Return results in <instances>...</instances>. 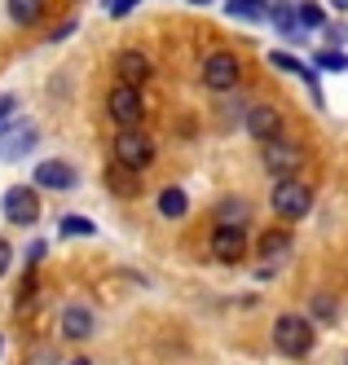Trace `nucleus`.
Here are the masks:
<instances>
[{"label": "nucleus", "mask_w": 348, "mask_h": 365, "mask_svg": "<svg viewBox=\"0 0 348 365\" xmlns=\"http://www.w3.org/2000/svg\"><path fill=\"white\" fill-rule=\"evenodd\" d=\"M313 326H309V317H296V312H282V317L274 322V348L282 352V356H309L313 352Z\"/></svg>", "instance_id": "1"}, {"label": "nucleus", "mask_w": 348, "mask_h": 365, "mask_svg": "<svg viewBox=\"0 0 348 365\" xmlns=\"http://www.w3.org/2000/svg\"><path fill=\"white\" fill-rule=\"evenodd\" d=\"M274 212L282 216V220H304L309 212H313V190L304 185V180H296V176H282L278 185H274Z\"/></svg>", "instance_id": "3"}, {"label": "nucleus", "mask_w": 348, "mask_h": 365, "mask_svg": "<svg viewBox=\"0 0 348 365\" xmlns=\"http://www.w3.org/2000/svg\"><path fill=\"white\" fill-rule=\"evenodd\" d=\"M190 5H212V0H190Z\"/></svg>", "instance_id": "31"}, {"label": "nucleus", "mask_w": 348, "mask_h": 365, "mask_svg": "<svg viewBox=\"0 0 348 365\" xmlns=\"http://www.w3.org/2000/svg\"><path fill=\"white\" fill-rule=\"evenodd\" d=\"M132 5H137V0H106V14H111V18H124V14H132Z\"/></svg>", "instance_id": "26"}, {"label": "nucleus", "mask_w": 348, "mask_h": 365, "mask_svg": "<svg viewBox=\"0 0 348 365\" xmlns=\"http://www.w3.org/2000/svg\"><path fill=\"white\" fill-rule=\"evenodd\" d=\"M115 163L132 168V172H146L154 163V141L141 123H132V128H119L115 133Z\"/></svg>", "instance_id": "2"}, {"label": "nucleus", "mask_w": 348, "mask_h": 365, "mask_svg": "<svg viewBox=\"0 0 348 365\" xmlns=\"http://www.w3.org/2000/svg\"><path fill=\"white\" fill-rule=\"evenodd\" d=\"M185 212H190V198H185V190L168 185L164 194H159V216H164V220H181Z\"/></svg>", "instance_id": "19"}, {"label": "nucleus", "mask_w": 348, "mask_h": 365, "mask_svg": "<svg viewBox=\"0 0 348 365\" xmlns=\"http://www.w3.org/2000/svg\"><path fill=\"white\" fill-rule=\"evenodd\" d=\"M313 317H317V322H335V299H331V295H317V299H313Z\"/></svg>", "instance_id": "25"}, {"label": "nucleus", "mask_w": 348, "mask_h": 365, "mask_svg": "<svg viewBox=\"0 0 348 365\" xmlns=\"http://www.w3.org/2000/svg\"><path fill=\"white\" fill-rule=\"evenodd\" d=\"M44 18V0H9V22L18 27H36Z\"/></svg>", "instance_id": "20"}, {"label": "nucleus", "mask_w": 348, "mask_h": 365, "mask_svg": "<svg viewBox=\"0 0 348 365\" xmlns=\"http://www.w3.org/2000/svg\"><path fill=\"white\" fill-rule=\"evenodd\" d=\"M106 110H111V119L119 123V128H132V123H141L146 119V97H141V88L137 84H115L111 88V97H106Z\"/></svg>", "instance_id": "4"}, {"label": "nucleus", "mask_w": 348, "mask_h": 365, "mask_svg": "<svg viewBox=\"0 0 348 365\" xmlns=\"http://www.w3.org/2000/svg\"><path fill=\"white\" fill-rule=\"evenodd\" d=\"M260 159H264V172L274 180H282V176H296V168L304 163V150L296 141H287V137H274V141H264Z\"/></svg>", "instance_id": "5"}, {"label": "nucleus", "mask_w": 348, "mask_h": 365, "mask_svg": "<svg viewBox=\"0 0 348 365\" xmlns=\"http://www.w3.org/2000/svg\"><path fill=\"white\" fill-rule=\"evenodd\" d=\"M137 176H141V172H132V168L115 163L111 172H106V185H111L119 198H132V194H137Z\"/></svg>", "instance_id": "21"}, {"label": "nucleus", "mask_w": 348, "mask_h": 365, "mask_svg": "<svg viewBox=\"0 0 348 365\" xmlns=\"http://www.w3.org/2000/svg\"><path fill=\"white\" fill-rule=\"evenodd\" d=\"M115 75H119L124 84H137L141 88L150 75H154V66H150V58L141 53V48H124V53L115 58Z\"/></svg>", "instance_id": "12"}, {"label": "nucleus", "mask_w": 348, "mask_h": 365, "mask_svg": "<svg viewBox=\"0 0 348 365\" xmlns=\"http://www.w3.org/2000/svg\"><path fill=\"white\" fill-rule=\"evenodd\" d=\"M62 334L66 339H89L93 334V312L84 304H66V312H62Z\"/></svg>", "instance_id": "15"}, {"label": "nucleus", "mask_w": 348, "mask_h": 365, "mask_svg": "<svg viewBox=\"0 0 348 365\" xmlns=\"http://www.w3.org/2000/svg\"><path fill=\"white\" fill-rule=\"evenodd\" d=\"M291 251V233L287 229H269L260 238V277H274V264H278V255Z\"/></svg>", "instance_id": "14"}, {"label": "nucleus", "mask_w": 348, "mask_h": 365, "mask_svg": "<svg viewBox=\"0 0 348 365\" xmlns=\"http://www.w3.org/2000/svg\"><path fill=\"white\" fill-rule=\"evenodd\" d=\"M9 264H14V247H9L5 238H0V277L9 273Z\"/></svg>", "instance_id": "27"}, {"label": "nucleus", "mask_w": 348, "mask_h": 365, "mask_svg": "<svg viewBox=\"0 0 348 365\" xmlns=\"http://www.w3.org/2000/svg\"><path fill=\"white\" fill-rule=\"evenodd\" d=\"M269 18H274V27L287 31V36H300V0H278V5H269Z\"/></svg>", "instance_id": "17"}, {"label": "nucleus", "mask_w": 348, "mask_h": 365, "mask_svg": "<svg viewBox=\"0 0 348 365\" xmlns=\"http://www.w3.org/2000/svg\"><path fill=\"white\" fill-rule=\"evenodd\" d=\"M58 229L66 233V238H93V233H97V225H93L89 216H62Z\"/></svg>", "instance_id": "23"}, {"label": "nucleus", "mask_w": 348, "mask_h": 365, "mask_svg": "<svg viewBox=\"0 0 348 365\" xmlns=\"http://www.w3.org/2000/svg\"><path fill=\"white\" fill-rule=\"evenodd\" d=\"M344 365H348V361H344Z\"/></svg>", "instance_id": "33"}, {"label": "nucleus", "mask_w": 348, "mask_h": 365, "mask_svg": "<svg viewBox=\"0 0 348 365\" xmlns=\"http://www.w3.org/2000/svg\"><path fill=\"white\" fill-rule=\"evenodd\" d=\"M300 27H309V31L327 27V9L317 5V0H300Z\"/></svg>", "instance_id": "22"}, {"label": "nucleus", "mask_w": 348, "mask_h": 365, "mask_svg": "<svg viewBox=\"0 0 348 365\" xmlns=\"http://www.w3.org/2000/svg\"><path fill=\"white\" fill-rule=\"evenodd\" d=\"M0 352H5V339H0Z\"/></svg>", "instance_id": "32"}, {"label": "nucleus", "mask_w": 348, "mask_h": 365, "mask_svg": "<svg viewBox=\"0 0 348 365\" xmlns=\"http://www.w3.org/2000/svg\"><path fill=\"white\" fill-rule=\"evenodd\" d=\"M0 212H5L9 225H36L40 220V198L36 185H9L5 198H0Z\"/></svg>", "instance_id": "7"}, {"label": "nucleus", "mask_w": 348, "mask_h": 365, "mask_svg": "<svg viewBox=\"0 0 348 365\" xmlns=\"http://www.w3.org/2000/svg\"><path fill=\"white\" fill-rule=\"evenodd\" d=\"M14 110H18V97H14V93H5V97H0V123H5Z\"/></svg>", "instance_id": "28"}, {"label": "nucleus", "mask_w": 348, "mask_h": 365, "mask_svg": "<svg viewBox=\"0 0 348 365\" xmlns=\"http://www.w3.org/2000/svg\"><path fill=\"white\" fill-rule=\"evenodd\" d=\"M317 71H348V53L344 48H317Z\"/></svg>", "instance_id": "24"}, {"label": "nucleus", "mask_w": 348, "mask_h": 365, "mask_svg": "<svg viewBox=\"0 0 348 365\" xmlns=\"http://www.w3.org/2000/svg\"><path fill=\"white\" fill-rule=\"evenodd\" d=\"M217 225H252V202L238 198V194L221 198L217 202Z\"/></svg>", "instance_id": "16"}, {"label": "nucleus", "mask_w": 348, "mask_h": 365, "mask_svg": "<svg viewBox=\"0 0 348 365\" xmlns=\"http://www.w3.org/2000/svg\"><path fill=\"white\" fill-rule=\"evenodd\" d=\"M71 365H93V361H89V356H79V361H71Z\"/></svg>", "instance_id": "30"}, {"label": "nucleus", "mask_w": 348, "mask_h": 365, "mask_svg": "<svg viewBox=\"0 0 348 365\" xmlns=\"http://www.w3.org/2000/svg\"><path fill=\"white\" fill-rule=\"evenodd\" d=\"M40 141V133L31 123H0V159L5 163H18L22 154H31Z\"/></svg>", "instance_id": "8"}, {"label": "nucleus", "mask_w": 348, "mask_h": 365, "mask_svg": "<svg viewBox=\"0 0 348 365\" xmlns=\"http://www.w3.org/2000/svg\"><path fill=\"white\" fill-rule=\"evenodd\" d=\"M225 9L238 22H269V0H225Z\"/></svg>", "instance_id": "18"}, {"label": "nucleus", "mask_w": 348, "mask_h": 365, "mask_svg": "<svg viewBox=\"0 0 348 365\" xmlns=\"http://www.w3.org/2000/svg\"><path fill=\"white\" fill-rule=\"evenodd\" d=\"M331 5H335V9H348V0H331Z\"/></svg>", "instance_id": "29"}, {"label": "nucleus", "mask_w": 348, "mask_h": 365, "mask_svg": "<svg viewBox=\"0 0 348 365\" xmlns=\"http://www.w3.org/2000/svg\"><path fill=\"white\" fill-rule=\"evenodd\" d=\"M75 180H79V172H75L66 159H44V163H36L31 185H36V190H71Z\"/></svg>", "instance_id": "10"}, {"label": "nucleus", "mask_w": 348, "mask_h": 365, "mask_svg": "<svg viewBox=\"0 0 348 365\" xmlns=\"http://www.w3.org/2000/svg\"><path fill=\"white\" fill-rule=\"evenodd\" d=\"M212 255H217L221 264H238V259L247 255V225H217V233H212Z\"/></svg>", "instance_id": "9"}, {"label": "nucleus", "mask_w": 348, "mask_h": 365, "mask_svg": "<svg viewBox=\"0 0 348 365\" xmlns=\"http://www.w3.org/2000/svg\"><path fill=\"white\" fill-rule=\"evenodd\" d=\"M282 128H287V119H282L278 106H252L247 110V137H256L260 145L274 141V137H282Z\"/></svg>", "instance_id": "11"}, {"label": "nucleus", "mask_w": 348, "mask_h": 365, "mask_svg": "<svg viewBox=\"0 0 348 365\" xmlns=\"http://www.w3.org/2000/svg\"><path fill=\"white\" fill-rule=\"evenodd\" d=\"M238 80H243V66H238L234 53H225V48H217V53L203 58V84L212 93H229Z\"/></svg>", "instance_id": "6"}, {"label": "nucleus", "mask_w": 348, "mask_h": 365, "mask_svg": "<svg viewBox=\"0 0 348 365\" xmlns=\"http://www.w3.org/2000/svg\"><path fill=\"white\" fill-rule=\"evenodd\" d=\"M269 62H274L278 71H291V75H300V80L309 84V97L317 101V106H322V84H317V71H313V66H304L296 53H282V48H274V53H269Z\"/></svg>", "instance_id": "13"}]
</instances>
